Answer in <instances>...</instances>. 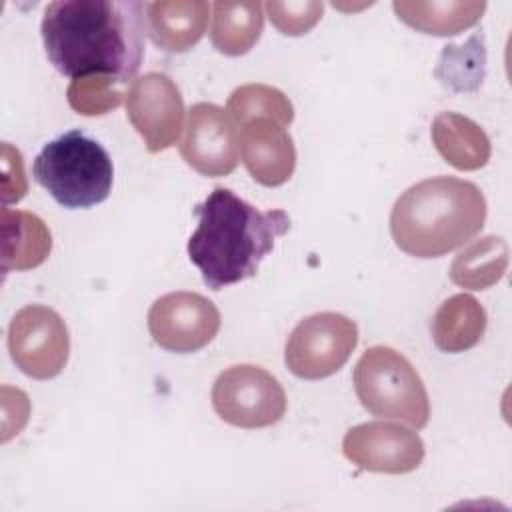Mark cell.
<instances>
[{
    "mask_svg": "<svg viewBox=\"0 0 512 512\" xmlns=\"http://www.w3.org/2000/svg\"><path fill=\"white\" fill-rule=\"evenodd\" d=\"M180 154L202 176L232 174L238 166V132L226 110L210 102L194 104L188 110Z\"/></svg>",
    "mask_w": 512,
    "mask_h": 512,
    "instance_id": "12",
    "label": "cell"
},
{
    "mask_svg": "<svg viewBox=\"0 0 512 512\" xmlns=\"http://www.w3.org/2000/svg\"><path fill=\"white\" fill-rule=\"evenodd\" d=\"M194 214L198 228L188 240V258L212 290L252 278L274 242L290 230L284 210L260 212L222 186H216Z\"/></svg>",
    "mask_w": 512,
    "mask_h": 512,
    "instance_id": "2",
    "label": "cell"
},
{
    "mask_svg": "<svg viewBox=\"0 0 512 512\" xmlns=\"http://www.w3.org/2000/svg\"><path fill=\"white\" fill-rule=\"evenodd\" d=\"M146 4L136 0H58L42 16L50 64L68 78L132 80L144 58Z\"/></svg>",
    "mask_w": 512,
    "mask_h": 512,
    "instance_id": "1",
    "label": "cell"
},
{
    "mask_svg": "<svg viewBox=\"0 0 512 512\" xmlns=\"http://www.w3.org/2000/svg\"><path fill=\"white\" fill-rule=\"evenodd\" d=\"M126 116L150 152L174 146L182 134L184 100L174 80L162 72L136 78L126 92Z\"/></svg>",
    "mask_w": 512,
    "mask_h": 512,
    "instance_id": "10",
    "label": "cell"
},
{
    "mask_svg": "<svg viewBox=\"0 0 512 512\" xmlns=\"http://www.w3.org/2000/svg\"><path fill=\"white\" fill-rule=\"evenodd\" d=\"M226 114L234 126H244L254 118H270L286 128L294 120V106L288 96L274 86L244 84L230 94Z\"/></svg>",
    "mask_w": 512,
    "mask_h": 512,
    "instance_id": "21",
    "label": "cell"
},
{
    "mask_svg": "<svg viewBox=\"0 0 512 512\" xmlns=\"http://www.w3.org/2000/svg\"><path fill=\"white\" fill-rule=\"evenodd\" d=\"M486 322V310L474 296L454 294L438 306L432 318V340L442 352H466L482 340Z\"/></svg>",
    "mask_w": 512,
    "mask_h": 512,
    "instance_id": "17",
    "label": "cell"
},
{
    "mask_svg": "<svg viewBox=\"0 0 512 512\" xmlns=\"http://www.w3.org/2000/svg\"><path fill=\"white\" fill-rule=\"evenodd\" d=\"M342 452L360 470L406 474L422 464L424 442L402 424L376 420L350 428L342 440Z\"/></svg>",
    "mask_w": 512,
    "mask_h": 512,
    "instance_id": "11",
    "label": "cell"
},
{
    "mask_svg": "<svg viewBox=\"0 0 512 512\" xmlns=\"http://www.w3.org/2000/svg\"><path fill=\"white\" fill-rule=\"evenodd\" d=\"M264 28V4L260 2H214L212 46L226 56L246 54Z\"/></svg>",
    "mask_w": 512,
    "mask_h": 512,
    "instance_id": "19",
    "label": "cell"
},
{
    "mask_svg": "<svg viewBox=\"0 0 512 512\" xmlns=\"http://www.w3.org/2000/svg\"><path fill=\"white\" fill-rule=\"evenodd\" d=\"M240 154L248 174L268 188L286 184L296 168L290 134L270 118H254L240 128Z\"/></svg>",
    "mask_w": 512,
    "mask_h": 512,
    "instance_id": "13",
    "label": "cell"
},
{
    "mask_svg": "<svg viewBox=\"0 0 512 512\" xmlns=\"http://www.w3.org/2000/svg\"><path fill=\"white\" fill-rule=\"evenodd\" d=\"M118 80L110 76H84L74 78L66 90L70 108L82 116H102L118 108L124 92L116 88Z\"/></svg>",
    "mask_w": 512,
    "mask_h": 512,
    "instance_id": "22",
    "label": "cell"
},
{
    "mask_svg": "<svg viewBox=\"0 0 512 512\" xmlns=\"http://www.w3.org/2000/svg\"><path fill=\"white\" fill-rule=\"evenodd\" d=\"M32 174L60 206L90 208L108 198L114 168L100 142L82 130H70L40 150Z\"/></svg>",
    "mask_w": 512,
    "mask_h": 512,
    "instance_id": "4",
    "label": "cell"
},
{
    "mask_svg": "<svg viewBox=\"0 0 512 512\" xmlns=\"http://www.w3.org/2000/svg\"><path fill=\"white\" fill-rule=\"evenodd\" d=\"M220 322V310L198 292L164 294L148 310L152 340L176 354H190L210 344Z\"/></svg>",
    "mask_w": 512,
    "mask_h": 512,
    "instance_id": "9",
    "label": "cell"
},
{
    "mask_svg": "<svg viewBox=\"0 0 512 512\" xmlns=\"http://www.w3.org/2000/svg\"><path fill=\"white\" fill-rule=\"evenodd\" d=\"M2 164H4L2 202H4V206H8L10 202H18L24 198V194L28 190V182L24 176L22 156L8 142L2 144Z\"/></svg>",
    "mask_w": 512,
    "mask_h": 512,
    "instance_id": "24",
    "label": "cell"
},
{
    "mask_svg": "<svg viewBox=\"0 0 512 512\" xmlns=\"http://www.w3.org/2000/svg\"><path fill=\"white\" fill-rule=\"evenodd\" d=\"M8 352L26 376L50 380L68 362V328L56 310L42 304L24 306L10 320Z\"/></svg>",
    "mask_w": 512,
    "mask_h": 512,
    "instance_id": "8",
    "label": "cell"
},
{
    "mask_svg": "<svg viewBox=\"0 0 512 512\" xmlns=\"http://www.w3.org/2000/svg\"><path fill=\"white\" fill-rule=\"evenodd\" d=\"M264 10L268 12L274 28L286 36H302L310 32L322 18V2H266Z\"/></svg>",
    "mask_w": 512,
    "mask_h": 512,
    "instance_id": "23",
    "label": "cell"
},
{
    "mask_svg": "<svg viewBox=\"0 0 512 512\" xmlns=\"http://www.w3.org/2000/svg\"><path fill=\"white\" fill-rule=\"evenodd\" d=\"M354 390L374 416L424 428L430 418L426 386L410 360L390 346L368 348L354 366Z\"/></svg>",
    "mask_w": 512,
    "mask_h": 512,
    "instance_id": "5",
    "label": "cell"
},
{
    "mask_svg": "<svg viewBox=\"0 0 512 512\" xmlns=\"http://www.w3.org/2000/svg\"><path fill=\"white\" fill-rule=\"evenodd\" d=\"M212 406L224 422L256 430L282 420L286 392L268 370L254 364H236L218 374L212 386Z\"/></svg>",
    "mask_w": 512,
    "mask_h": 512,
    "instance_id": "6",
    "label": "cell"
},
{
    "mask_svg": "<svg viewBox=\"0 0 512 512\" xmlns=\"http://www.w3.org/2000/svg\"><path fill=\"white\" fill-rule=\"evenodd\" d=\"M484 220L486 198L474 182L434 176L398 196L390 212V234L402 252L438 258L470 242Z\"/></svg>",
    "mask_w": 512,
    "mask_h": 512,
    "instance_id": "3",
    "label": "cell"
},
{
    "mask_svg": "<svg viewBox=\"0 0 512 512\" xmlns=\"http://www.w3.org/2000/svg\"><path fill=\"white\" fill-rule=\"evenodd\" d=\"M430 134L438 154L456 170H478L490 160V140L468 116L440 112L432 120Z\"/></svg>",
    "mask_w": 512,
    "mask_h": 512,
    "instance_id": "16",
    "label": "cell"
},
{
    "mask_svg": "<svg viewBox=\"0 0 512 512\" xmlns=\"http://www.w3.org/2000/svg\"><path fill=\"white\" fill-rule=\"evenodd\" d=\"M358 344V326L344 314L318 312L296 324L284 348L288 370L304 380L336 374Z\"/></svg>",
    "mask_w": 512,
    "mask_h": 512,
    "instance_id": "7",
    "label": "cell"
},
{
    "mask_svg": "<svg viewBox=\"0 0 512 512\" xmlns=\"http://www.w3.org/2000/svg\"><path fill=\"white\" fill-rule=\"evenodd\" d=\"M396 16L410 28L432 36H454L480 22L486 2H394Z\"/></svg>",
    "mask_w": 512,
    "mask_h": 512,
    "instance_id": "18",
    "label": "cell"
},
{
    "mask_svg": "<svg viewBox=\"0 0 512 512\" xmlns=\"http://www.w3.org/2000/svg\"><path fill=\"white\" fill-rule=\"evenodd\" d=\"M2 272H24L40 266L52 250V234L42 218L2 206Z\"/></svg>",
    "mask_w": 512,
    "mask_h": 512,
    "instance_id": "15",
    "label": "cell"
},
{
    "mask_svg": "<svg viewBox=\"0 0 512 512\" xmlns=\"http://www.w3.org/2000/svg\"><path fill=\"white\" fill-rule=\"evenodd\" d=\"M508 244L500 236H484L458 252L450 266V280L464 290L494 286L508 268Z\"/></svg>",
    "mask_w": 512,
    "mask_h": 512,
    "instance_id": "20",
    "label": "cell"
},
{
    "mask_svg": "<svg viewBox=\"0 0 512 512\" xmlns=\"http://www.w3.org/2000/svg\"><path fill=\"white\" fill-rule=\"evenodd\" d=\"M212 4L202 0H158L146 4V32L172 54L188 52L206 32Z\"/></svg>",
    "mask_w": 512,
    "mask_h": 512,
    "instance_id": "14",
    "label": "cell"
}]
</instances>
